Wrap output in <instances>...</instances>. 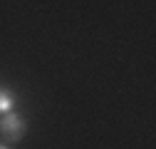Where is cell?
Here are the masks:
<instances>
[{
  "instance_id": "2",
  "label": "cell",
  "mask_w": 156,
  "mask_h": 149,
  "mask_svg": "<svg viewBox=\"0 0 156 149\" xmlns=\"http://www.w3.org/2000/svg\"><path fill=\"white\" fill-rule=\"evenodd\" d=\"M17 104V97L15 92L10 87H0V114H8V112H12Z\"/></svg>"
},
{
  "instance_id": "3",
  "label": "cell",
  "mask_w": 156,
  "mask_h": 149,
  "mask_svg": "<svg viewBox=\"0 0 156 149\" xmlns=\"http://www.w3.org/2000/svg\"><path fill=\"white\" fill-rule=\"evenodd\" d=\"M0 149H10V144H5V142H0Z\"/></svg>"
},
{
  "instance_id": "1",
  "label": "cell",
  "mask_w": 156,
  "mask_h": 149,
  "mask_svg": "<svg viewBox=\"0 0 156 149\" xmlns=\"http://www.w3.org/2000/svg\"><path fill=\"white\" fill-rule=\"evenodd\" d=\"M0 134H3V142H5V144L20 142V139L27 134V122H25L20 114H15V112L0 114Z\"/></svg>"
}]
</instances>
